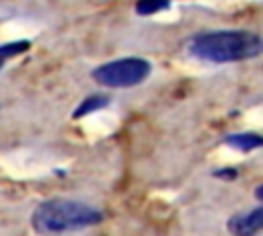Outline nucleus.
<instances>
[{"label": "nucleus", "mask_w": 263, "mask_h": 236, "mask_svg": "<svg viewBox=\"0 0 263 236\" xmlns=\"http://www.w3.org/2000/svg\"><path fill=\"white\" fill-rule=\"evenodd\" d=\"M103 211L90 203L66 197H53L41 201L31 213V228L37 234L53 236L66 232H78L103 222Z\"/></svg>", "instance_id": "f257e3e1"}, {"label": "nucleus", "mask_w": 263, "mask_h": 236, "mask_svg": "<svg viewBox=\"0 0 263 236\" xmlns=\"http://www.w3.org/2000/svg\"><path fill=\"white\" fill-rule=\"evenodd\" d=\"M263 51V41L257 33L242 29L205 31L191 39L189 53L212 64H230L257 57Z\"/></svg>", "instance_id": "f03ea898"}, {"label": "nucleus", "mask_w": 263, "mask_h": 236, "mask_svg": "<svg viewBox=\"0 0 263 236\" xmlns=\"http://www.w3.org/2000/svg\"><path fill=\"white\" fill-rule=\"evenodd\" d=\"M152 72V66L148 60L129 55V57H119L111 60L107 64L97 66L90 76L99 86L105 88H132L142 84Z\"/></svg>", "instance_id": "7ed1b4c3"}, {"label": "nucleus", "mask_w": 263, "mask_h": 236, "mask_svg": "<svg viewBox=\"0 0 263 236\" xmlns=\"http://www.w3.org/2000/svg\"><path fill=\"white\" fill-rule=\"evenodd\" d=\"M263 228V207L255 205L247 211L234 213L226 222V230L232 236H257Z\"/></svg>", "instance_id": "20e7f679"}, {"label": "nucleus", "mask_w": 263, "mask_h": 236, "mask_svg": "<svg viewBox=\"0 0 263 236\" xmlns=\"http://www.w3.org/2000/svg\"><path fill=\"white\" fill-rule=\"evenodd\" d=\"M224 144L230 148H236L240 152H253V150H259L263 146V137L259 133H253V131H238V133L226 135Z\"/></svg>", "instance_id": "39448f33"}, {"label": "nucleus", "mask_w": 263, "mask_h": 236, "mask_svg": "<svg viewBox=\"0 0 263 236\" xmlns=\"http://www.w3.org/2000/svg\"><path fill=\"white\" fill-rule=\"evenodd\" d=\"M109 103H111V99H109L107 94H101V92L88 94L86 99H82V101L78 103V107L74 109L72 117H74V119L86 117V115H90V113H95V111H101V109H105Z\"/></svg>", "instance_id": "423d86ee"}, {"label": "nucleus", "mask_w": 263, "mask_h": 236, "mask_svg": "<svg viewBox=\"0 0 263 236\" xmlns=\"http://www.w3.org/2000/svg\"><path fill=\"white\" fill-rule=\"evenodd\" d=\"M168 6H171V0H138L136 12L140 16H148V14H156L160 10H166Z\"/></svg>", "instance_id": "0eeeda50"}, {"label": "nucleus", "mask_w": 263, "mask_h": 236, "mask_svg": "<svg viewBox=\"0 0 263 236\" xmlns=\"http://www.w3.org/2000/svg\"><path fill=\"white\" fill-rule=\"evenodd\" d=\"M29 47H31V43H29L27 39L2 43V45H0V60H8V57H14V55H21V53H25Z\"/></svg>", "instance_id": "6e6552de"}, {"label": "nucleus", "mask_w": 263, "mask_h": 236, "mask_svg": "<svg viewBox=\"0 0 263 236\" xmlns=\"http://www.w3.org/2000/svg\"><path fill=\"white\" fill-rule=\"evenodd\" d=\"M216 179H224V181H234L238 176V170L236 168H218L212 172Z\"/></svg>", "instance_id": "1a4fd4ad"}, {"label": "nucleus", "mask_w": 263, "mask_h": 236, "mask_svg": "<svg viewBox=\"0 0 263 236\" xmlns=\"http://www.w3.org/2000/svg\"><path fill=\"white\" fill-rule=\"evenodd\" d=\"M2 66H4V60H0V68H2Z\"/></svg>", "instance_id": "9d476101"}]
</instances>
